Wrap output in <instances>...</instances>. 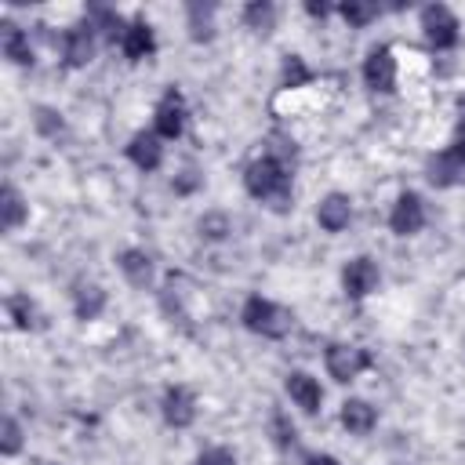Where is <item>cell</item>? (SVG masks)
I'll list each match as a JSON object with an SVG mask.
<instances>
[{
	"label": "cell",
	"mask_w": 465,
	"mask_h": 465,
	"mask_svg": "<svg viewBox=\"0 0 465 465\" xmlns=\"http://www.w3.org/2000/svg\"><path fill=\"white\" fill-rule=\"evenodd\" d=\"M425 225V203L418 193H403L396 203H392V214H389V229L396 236H414L418 229Z\"/></svg>",
	"instance_id": "cell-6"
},
{
	"label": "cell",
	"mask_w": 465,
	"mask_h": 465,
	"mask_svg": "<svg viewBox=\"0 0 465 465\" xmlns=\"http://www.w3.org/2000/svg\"><path fill=\"white\" fill-rule=\"evenodd\" d=\"M36 127H40L44 134H58V131H62V120H58L54 109H44V105H40V109H36Z\"/></svg>",
	"instance_id": "cell-30"
},
{
	"label": "cell",
	"mask_w": 465,
	"mask_h": 465,
	"mask_svg": "<svg viewBox=\"0 0 465 465\" xmlns=\"http://www.w3.org/2000/svg\"><path fill=\"white\" fill-rule=\"evenodd\" d=\"M7 309H11V316H15V323H18L22 331H29V327H40V320H36V305H33L25 294H15V298L7 302Z\"/></svg>",
	"instance_id": "cell-24"
},
{
	"label": "cell",
	"mask_w": 465,
	"mask_h": 465,
	"mask_svg": "<svg viewBox=\"0 0 465 465\" xmlns=\"http://www.w3.org/2000/svg\"><path fill=\"white\" fill-rule=\"evenodd\" d=\"M25 214H29V207L22 203L18 189L4 185V193H0V225H4L7 232H11V229H18V225L25 222Z\"/></svg>",
	"instance_id": "cell-19"
},
{
	"label": "cell",
	"mask_w": 465,
	"mask_h": 465,
	"mask_svg": "<svg viewBox=\"0 0 465 465\" xmlns=\"http://www.w3.org/2000/svg\"><path fill=\"white\" fill-rule=\"evenodd\" d=\"M193 418H196V400H193V392H189L185 385L167 389V392H163V421L174 425V429H185V425H193Z\"/></svg>",
	"instance_id": "cell-10"
},
{
	"label": "cell",
	"mask_w": 465,
	"mask_h": 465,
	"mask_svg": "<svg viewBox=\"0 0 465 465\" xmlns=\"http://www.w3.org/2000/svg\"><path fill=\"white\" fill-rule=\"evenodd\" d=\"M272 432H276V443H280V447H291V443H294V425H291L287 414H280V411L272 414Z\"/></svg>",
	"instance_id": "cell-29"
},
{
	"label": "cell",
	"mask_w": 465,
	"mask_h": 465,
	"mask_svg": "<svg viewBox=\"0 0 465 465\" xmlns=\"http://www.w3.org/2000/svg\"><path fill=\"white\" fill-rule=\"evenodd\" d=\"M127 156H131L134 167H142V171H156L160 160H163L160 134H156V131H138V134L131 138V145H127Z\"/></svg>",
	"instance_id": "cell-11"
},
{
	"label": "cell",
	"mask_w": 465,
	"mask_h": 465,
	"mask_svg": "<svg viewBox=\"0 0 465 465\" xmlns=\"http://www.w3.org/2000/svg\"><path fill=\"white\" fill-rule=\"evenodd\" d=\"M338 11L345 15V22H349V25H356V29H360V25H367V22L378 15V4H367V0H345Z\"/></svg>",
	"instance_id": "cell-22"
},
{
	"label": "cell",
	"mask_w": 465,
	"mask_h": 465,
	"mask_svg": "<svg viewBox=\"0 0 465 465\" xmlns=\"http://www.w3.org/2000/svg\"><path fill=\"white\" fill-rule=\"evenodd\" d=\"M87 22H91L94 29H105V36H113V40L120 36V40H124V29H127V25L120 22L116 11H109V7H91V18H87Z\"/></svg>",
	"instance_id": "cell-21"
},
{
	"label": "cell",
	"mask_w": 465,
	"mask_h": 465,
	"mask_svg": "<svg viewBox=\"0 0 465 465\" xmlns=\"http://www.w3.org/2000/svg\"><path fill=\"white\" fill-rule=\"evenodd\" d=\"M305 465H338V461H334L331 454H309V458H305Z\"/></svg>",
	"instance_id": "cell-32"
},
{
	"label": "cell",
	"mask_w": 465,
	"mask_h": 465,
	"mask_svg": "<svg viewBox=\"0 0 465 465\" xmlns=\"http://www.w3.org/2000/svg\"><path fill=\"white\" fill-rule=\"evenodd\" d=\"M211 15H214L211 4H207V7L189 4V22H193V36H196V40H207V36H211Z\"/></svg>",
	"instance_id": "cell-25"
},
{
	"label": "cell",
	"mask_w": 465,
	"mask_h": 465,
	"mask_svg": "<svg viewBox=\"0 0 465 465\" xmlns=\"http://www.w3.org/2000/svg\"><path fill=\"white\" fill-rule=\"evenodd\" d=\"M120 47H124V54H127L131 62H142V58H149V54L156 51V36H153L149 22L134 18V22L124 29V40H120Z\"/></svg>",
	"instance_id": "cell-13"
},
{
	"label": "cell",
	"mask_w": 465,
	"mask_h": 465,
	"mask_svg": "<svg viewBox=\"0 0 465 465\" xmlns=\"http://www.w3.org/2000/svg\"><path fill=\"white\" fill-rule=\"evenodd\" d=\"M458 134H465V98H461V124H458Z\"/></svg>",
	"instance_id": "cell-34"
},
{
	"label": "cell",
	"mask_w": 465,
	"mask_h": 465,
	"mask_svg": "<svg viewBox=\"0 0 465 465\" xmlns=\"http://www.w3.org/2000/svg\"><path fill=\"white\" fill-rule=\"evenodd\" d=\"M62 54H65V65H87L94 54V25L91 22L73 25L62 36Z\"/></svg>",
	"instance_id": "cell-9"
},
{
	"label": "cell",
	"mask_w": 465,
	"mask_h": 465,
	"mask_svg": "<svg viewBox=\"0 0 465 465\" xmlns=\"http://www.w3.org/2000/svg\"><path fill=\"white\" fill-rule=\"evenodd\" d=\"M196 465H236V461H232V454H229V450L214 447V450H203V454L196 458Z\"/></svg>",
	"instance_id": "cell-31"
},
{
	"label": "cell",
	"mask_w": 465,
	"mask_h": 465,
	"mask_svg": "<svg viewBox=\"0 0 465 465\" xmlns=\"http://www.w3.org/2000/svg\"><path fill=\"white\" fill-rule=\"evenodd\" d=\"M200 232H203L207 240H222V236L229 232V218H225V214H203V218H200Z\"/></svg>",
	"instance_id": "cell-27"
},
{
	"label": "cell",
	"mask_w": 465,
	"mask_h": 465,
	"mask_svg": "<svg viewBox=\"0 0 465 465\" xmlns=\"http://www.w3.org/2000/svg\"><path fill=\"white\" fill-rule=\"evenodd\" d=\"M153 127H156L160 138H178L182 134V127H185V98H182V91H174V87L163 91V98L156 102Z\"/></svg>",
	"instance_id": "cell-5"
},
{
	"label": "cell",
	"mask_w": 465,
	"mask_h": 465,
	"mask_svg": "<svg viewBox=\"0 0 465 465\" xmlns=\"http://www.w3.org/2000/svg\"><path fill=\"white\" fill-rule=\"evenodd\" d=\"M421 29H425V40L432 47H440V51H447V47L458 44V18L443 4H429L421 11Z\"/></svg>",
	"instance_id": "cell-3"
},
{
	"label": "cell",
	"mask_w": 465,
	"mask_h": 465,
	"mask_svg": "<svg viewBox=\"0 0 465 465\" xmlns=\"http://www.w3.org/2000/svg\"><path fill=\"white\" fill-rule=\"evenodd\" d=\"M425 174H429V182H432V185H454V182L465 174V167H461V163L443 149V153H436V156L429 160Z\"/></svg>",
	"instance_id": "cell-18"
},
{
	"label": "cell",
	"mask_w": 465,
	"mask_h": 465,
	"mask_svg": "<svg viewBox=\"0 0 465 465\" xmlns=\"http://www.w3.org/2000/svg\"><path fill=\"white\" fill-rule=\"evenodd\" d=\"M120 272L134 283V287H149L153 283V258L145 251H124L120 258Z\"/></svg>",
	"instance_id": "cell-16"
},
{
	"label": "cell",
	"mask_w": 465,
	"mask_h": 465,
	"mask_svg": "<svg viewBox=\"0 0 465 465\" xmlns=\"http://www.w3.org/2000/svg\"><path fill=\"white\" fill-rule=\"evenodd\" d=\"M363 80L371 91H392L396 87V62L389 47H374L363 62Z\"/></svg>",
	"instance_id": "cell-7"
},
{
	"label": "cell",
	"mask_w": 465,
	"mask_h": 465,
	"mask_svg": "<svg viewBox=\"0 0 465 465\" xmlns=\"http://www.w3.org/2000/svg\"><path fill=\"white\" fill-rule=\"evenodd\" d=\"M374 421H378V414H374V407L367 400H345L341 403V425L352 436H367L374 429Z\"/></svg>",
	"instance_id": "cell-15"
},
{
	"label": "cell",
	"mask_w": 465,
	"mask_h": 465,
	"mask_svg": "<svg viewBox=\"0 0 465 465\" xmlns=\"http://www.w3.org/2000/svg\"><path fill=\"white\" fill-rule=\"evenodd\" d=\"M243 22H247L251 29H258V33H269L272 22H276V7H272V4H247Z\"/></svg>",
	"instance_id": "cell-23"
},
{
	"label": "cell",
	"mask_w": 465,
	"mask_h": 465,
	"mask_svg": "<svg viewBox=\"0 0 465 465\" xmlns=\"http://www.w3.org/2000/svg\"><path fill=\"white\" fill-rule=\"evenodd\" d=\"M0 29H4V54H7L15 65H33V47H29V36H25L18 25H11V22H4Z\"/></svg>",
	"instance_id": "cell-17"
},
{
	"label": "cell",
	"mask_w": 465,
	"mask_h": 465,
	"mask_svg": "<svg viewBox=\"0 0 465 465\" xmlns=\"http://www.w3.org/2000/svg\"><path fill=\"white\" fill-rule=\"evenodd\" d=\"M305 80H309L305 62L298 54H287V62H283V87H302Z\"/></svg>",
	"instance_id": "cell-26"
},
{
	"label": "cell",
	"mask_w": 465,
	"mask_h": 465,
	"mask_svg": "<svg viewBox=\"0 0 465 465\" xmlns=\"http://www.w3.org/2000/svg\"><path fill=\"white\" fill-rule=\"evenodd\" d=\"M316 218H320V225H323L327 232H341V229L349 225V218H352L349 196H341V193H331V196H323V200H320V211H316Z\"/></svg>",
	"instance_id": "cell-14"
},
{
	"label": "cell",
	"mask_w": 465,
	"mask_h": 465,
	"mask_svg": "<svg viewBox=\"0 0 465 465\" xmlns=\"http://www.w3.org/2000/svg\"><path fill=\"white\" fill-rule=\"evenodd\" d=\"M243 185H247V193L254 196V200H265V203H272V207H287L291 203V171H287V163L280 160V156H262V160H254L251 167H247V174H243Z\"/></svg>",
	"instance_id": "cell-1"
},
{
	"label": "cell",
	"mask_w": 465,
	"mask_h": 465,
	"mask_svg": "<svg viewBox=\"0 0 465 465\" xmlns=\"http://www.w3.org/2000/svg\"><path fill=\"white\" fill-rule=\"evenodd\" d=\"M287 392H291V400H294L305 414H316V411H320V403H323L320 381H316V378H309L305 371H291V374H287Z\"/></svg>",
	"instance_id": "cell-12"
},
{
	"label": "cell",
	"mask_w": 465,
	"mask_h": 465,
	"mask_svg": "<svg viewBox=\"0 0 465 465\" xmlns=\"http://www.w3.org/2000/svg\"><path fill=\"white\" fill-rule=\"evenodd\" d=\"M341 287L349 298H367L378 287V265L371 258H352L341 272Z\"/></svg>",
	"instance_id": "cell-8"
},
{
	"label": "cell",
	"mask_w": 465,
	"mask_h": 465,
	"mask_svg": "<svg viewBox=\"0 0 465 465\" xmlns=\"http://www.w3.org/2000/svg\"><path fill=\"white\" fill-rule=\"evenodd\" d=\"M327 371L334 381H352L360 371H367L374 360L367 349H356V345H327Z\"/></svg>",
	"instance_id": "cell-4"
},
{
	"label": "cell",
	"mask_w": 465,
	"mask_h": 465,
	"mask_svg": "<svg viewBox=\"0 0 465 465\" xmlns=\"http://www.w3.org/2000/svg\"><path fill=\"white\" fill-rule=\"evenodd\" d=\"M18 447H22V429H18L15 418H4V440H0V450H4V454H15Z\"/></svg>",
	"instance_id": "cell-28"
},
{
	"label": "cell",
	"mask_w": 465,
	"mask_h": 465,
	"mask_svg": "<svg viewBox=\"0 0 465 465\" xmlns=\"http://www.w3.org/2000/svg\"><path fill=\"white\" fill-rule=\"evenodd\" d=\"M102 305H105V291H102V287H84V291H76V316H80V320H94V316L102 312Z\"/></svg>",
	"instance_id": "cell-20"
},
{
	"label": "cell",
	"mask_w": 465,
	"mask_h": 465,
	"mask_svg": "<svg viewBox=\"0 0 465 465\" xmlns=\"http://www.w3.org/2000/svg\"><path fill=\"white\" fill-rule=\"evenodd\" d=\"M243 327L262 334V338H283L291 331V312L262 294H251L243 305Z\"/></svg>",
	"instance_id": "cell-2"
},
{
	"label": "cell",
	"mask_w": 465,
	"mask_h": 465,
	"mask_svg": "<svg viewBox=\"0 0 465 465\" xmlns=\"http://www.w3.org/2000/svg\"><path fill=\"white\" fill-rule=\"evenodd\" d=\"M305 11H309V15H316V18H323L331 7H327V4H316V0H309V4H305Z\"/></svg>",
	"instance_id": "cell-33"
}]
</instances>
